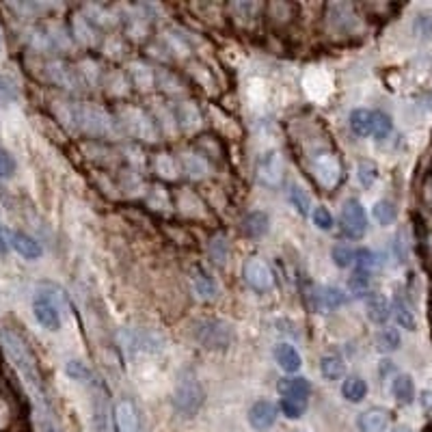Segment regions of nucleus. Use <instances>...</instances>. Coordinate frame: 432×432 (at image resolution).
<instances>
[{
    "label": "nucleus",
    "instance_id": "f257e3e1",
    "mask_svg": "<svg viewBox=\"0 0 432 432\" xmlns=\"http://www.w3.org/2000/svg\"><path fill=\"white\" fill-rule=\"evenodd\" d=\"M0 346H3L5 354L9 357L11 365L15 368V372L20 374L24 387H27V391L33 400L41 432H61V428L55 419V411H53V404H50L48 391L43 387L41 374L37 370V361L31 354V350L27 348V344H24L13 331H0Z\"/></svg>",
    "mask_w": 432,
    "mask_h": 432
},
{
    "label": "nucleus",
    "instance_id": "f03ea898",
    "mask_svg": "<svg viewBox=\"0 0 432 432\" xmlns=\"http://www.w3.org/2000/svg\"><path fill=\"white\" fill-rule=\"evenodd\" d=\"M203 400H206V391H203L197 376L195 374H182L180 380H177V385H175V391H173L175 411L180 415H184V417H193L201 409Z\"/></svg>",
    "mask_w": 432,
    "mask_h": 432
},
{
    "label": "nucleus",
    "instance_id": "7ed1b4c3",
    "mask_svg": "<svg viewBox=\"0 0 432 432\" xmlns=\"http://www.w3.org/2000/svg\"><path fill=\"white\" fill-rule=\"evenodd\" d=\"M195 337L206 350H227L232 346L234 331L227 322L218 318H208L195 324Z\"/></svg>",
    "mask_w": 432,
    "mask_h": 432
},
{
    "label": "nucleus",
    "instance_id": "20e7f679",
    "mask_svg": "<svg viewBox=\"0 0 432 432\" xmlns=\"http://www.w3.org/2000/svg\"><path fill=\"white\" fill-rule=\"evenodd\" d=\"M340 227L342 234L350 240H361L368 232V216L365 208L357 199H348L340 214Z\"/></svg>",
    "mask_w": 432,
    "mask_h": 432
},
{
    "label": "nucleus",
    "instance_id": "39448f33",
    "mask_svg": "<svg viewBox=\"0 0 432 432\" xmlns=\"http://www.w3.org/2000/svg\"><path fill=\"white\" fill-rule=\"evenodd\" d=\"M314 177L322 188H335L342 180V162L335 154H324L316 156L314 160Z\"/></svg>",
    "mask_w": 432,
    "mask_h": 432
},
{
    "label": "nucleus",
    "instance_id": "423d86ee",
    "mask_svg": "<svg viewBox=\"0 0 432 432\" xmlns=\"http://www.w3.org/2000/svg\"><path fill=\"white\" fill-rule=\"evenodd\" d=\"M242 274H244L246 286L253 288L256 292H268L274 286V274H272L270 266L264 260H260V258H251L244 264Z\"/></svg>",
    "mask_w": 432,
    "mask_h": 432
},
{
    "label": "nucleus",
    "instance_id": "0eeeda50",
    "mask_svg": "<svg viewBox=\"0 0 432 432\" xmlns=\"http://www.w3.org/2000/svg\"><path fill=\"white\" fill-rule=\"evenodd\" d=\"M33 316L46 331L55 333L61 328V312L57 307V302L43 292L35 294V298H33Z\"/></svg>",
    "mask_w": 432,
    "mask_h": 432
},
{
    "label": "nucleus",
    "instance_id": "6e6552de",
    "mask_svg": "<svg viewBox=\"0 0 432 432\" xmlns=\"http://www.w3.org/2000/svg\"><path fill=\"white\" fill-rule=\"evenodd\" d=\"M115 432H141V415L130 398H121L113 409Z\"/></svg>",
    "mask_w": 432,
    "mask_h": 432
},
{
    "label": "nucleus",
    "instance_id": "1a4fd4ad",
    "mask_svg": "<svg viewBox=\"0 0 432 432\" xmlns=\"http://www.w3.org/2000/svg\"><path fill=\"white\" fill-rule=\"evenodd\" d=\"M279 417V406L270 400H258L256 404L249 409V424L253 430L266 432L274 426Z\"/></svg>",
    "mask_w": 432,
    "mask_h": 432
},
{
    "label": "nucleus",
    "instance_id": "9d476101",
    "mask_svg": "<svg viewBox=\"0 0 432 432\" xmlns=\"http://www.w3.org/2000/svg\"><path fill=\"white\" fill-rule=\"evenodd\" d=\"M309 302H312V309L318 312V314H326V312H331V309H337L342 307V305L346 302V294L340 290V288H331V286H326V288H320L316 286L309 294Z\"/></svg>",
    "mask_w": 432,
    "mask_h": 432
},
{
    "label": "nucleus",
    "instance_id": "9b49d317",
    "mask_svg": "<svg viewBox=\"0 0 432 432\" xmlns=\"http://www.w3.org/2000/svg\"><path fill=\"white\" fill-rule=\"evenodd\" d=\"M258 175L262 184L270 186V188H277L281 184V177H284V165H281V158H279L277 151H266V154L260 158L258 162Z\"/></svg>",
    "mask_w": 432,
    "mask_h": 432
},
{
    "label": "nucleus",
    "instance_id": "f8f14e48",
    "mask_svg": "<svg viewBox=\"0 0 432 432\" xmlns=\"http://www.w3.org/2000/svg\"><path fill=\"white\" fill-rule=\"evenodd\" d=\"M76 119H78V125L87 132H93V134H102V132H109L111 128V119L102 113L99 109H93V106H83L76 111Z\"/></svg>",
    "mask_w": 432,
    "mask_h": 432
},
{
    "label": "nucleus",
    "instance_id": "ddd939ff",
    "mask_svg": "<svg viewBox=\"0 0 432 432\" xmlns=\"http://www.w3.org/2000/svg\"><path fill=\"white\" fill-rule=\"evenodd\" d=\"M11 249L24 260H39L43 256V246L27 232H11Z\"/></svg>",
    "mask_w": 432,
    "mask_h": 432
},
{
    "label": "nucleus",
    "instance_id": "4468645a",
    "mask_svg": "<svg viewBox=\"0 0 432 432\" xmlns=\"http://www.w3.org/2000/svg\"><path fill=\"white\" fill-rule=\"evenodd\" d=\"M365 314L374 324H387V320L391 318V302L385 294L372 292L365 298Z\"/></svg>",
    "mask_w": 432,
    "mask_h": 432
},
{
    "label": "nucleus",
    "instance_id": "2eb2a0df",
    "mask_svg": "<svg viewBox=\"0 0 432 432\" xmlns=\"http://www.w3.org/2000/svg\"><path fill=\"white\" fill-rule=\"evenodd\" d=\"M277 391L281 393V398L307 400L309 393H312V385L305 376H286L277 383Z\"/></svg>",
    "mask_w": 432,
    "mask_h": 432
},
{
    "label": "nucleus",
    "instance_id": "dca6fc26",
    "mask_svg": "<svg viewBox=\"0 0 432 432\" xmlns=\"http://www.w3.org/2000/svg\"><path fill=\"white\" fill-rule=\"evenodd\" d=\"M357 426L361 432H385L389 428V411L380 409V406H372V409L359 415Z\"/></svg>",
    "mask_w": 432,
    "mask_h": 432
},
{
    "label": "nucleus",
    "instance_id": "f3484780",
    "mask_svg": "<svg viewBox=\"0 0 432 432\" xmlns=\"http://www.w3.org/2000/svg\"><path fill=\"white\" fill-rule=\"evenodd\" d=\"M268 230H270V218L266 212L253 210L242 218V232L249 238H262L268 234Z\"/></svg>",
    "mask_w": 432,
    "mask_h": 432
},
{
    "label": "nucleus",
    "instance_id": "a211bd4d",
    "mask_svg": "<svg viewBox=\"0 0 432 432\" xmlns=\"http://www.w3.org/2000/svg\"><path fill=\"white\" fill-rule=\"evenodd\" d=\"M274 361H277L279 368H281L284 372H288V374L298 372L300 365H302L300 354H298V350L292 344H279L274 348Z\"/></svg>",
    "mask_w": 432,
    "mask_h": 432
},
{
    "label": "nucleus",
    "instance_id": "6ab92c4d",
    "mask_svg": "<svg viewBox=\"0 0 432 432\" xmlns=\"http://www.w3.org/2000/svg\"><path fill=\"white\" fill-rule=\"evenodd\" d=\"M348 123H350V130L357 137H372V130H374V111H368V109L352 111Z\"/></svg>",
    "mask_w": 432,
    "mask_h": 432
},
{
    "label": "nucleus",
    "instance_id": "aec40b11",
    "mask_svg": "<svg viewBox=\"0 0 432 432\" xmlns=\"http://www.w3.org/2000/svg\"><path fill=\"white\" fill-rule=\"evenodd\" d=\"M391 393L400 404H411L415 400V383L409 374H398L391 383Z\"/></svg>",
    "mask_w": 432,
    "mask_h": 432
},
{
    "label": "nucleus",
    "instance_id": "412c9836",
    "mask_svg": "<svg viewBox=\"0 0 432 432\" xmlns=\"http://www.w3.org/2000/svg\"><path fill=\"white\" fill-rule=\"evenodd\" d=\"M391 314L393 318L398 320V324L402 328H406V331H415L417 328V320H415V314L413 309L409 307V302H406L402 296H396L393 302H391Z\"/></svg>",
    "mask_w": 432,
    "mask_h": 432
},
{
    "label": "nucleus",
    "instance_id": "4be33fe9",
    "mask_svg": "<svg viewBox=\"0 0 432 432\" xmlns=\"http://www.w3.org/2000/svg\"><path fill=\"white\" fill-rule=\"evenodd\" d=\"M193 290L197 292V296L201 300H212L216 296V284H214V279L206 272V270H201L197 268L193 272Z\"/></svg>",
    "mask_w": 432,
    "mask_h": 432
},
{
    "label": "nucleus",
    "instance_id": "5701e85b",
    "mask_svg": "<svg viewBox=\"0 0 432 432\" xmlns=\"http://www.w3.org/2000/svg\"><path fill=\"white\" fill-rule=\"evenodd\" d=\"M342 396L352 404H359L368 396V383L361 376H348L342 385Z\"/></svg>",
    "mask_w": 432,
    "mask_h": 432
},
{
    "label": "nucleus",
    "instance_id": "b1692460",
    "mask_svg": "<svg viewBox=\"0 0 432 432\" xmlns=\"http://www.w3.org/2000/svg\"><path fill=\"white\" fill-rule=\"evenodd\" d=\"M370 284H372V272L354 268V272L348 279V290L354 296H365L370 292Z\"/></svg>",
    "mask_w": 432,
    "mask_h": 432
},
{
    "label": "nucleus",
    "instance_id": "393cba45",
    "mask_svg": "<svg viewBox=\"0 0 432 432\" xmlns=\"http://www.w3.org/2000/svg\"><path fill=\"white\" fill-rule=\"evenodd\" d=\"M376 346L380 352H393L400 348V333H398V328L393 326H385V328H380L378 335H376Z\"/></svg>",
    "mask_w": 432,
    "mask_h": 432
},
{
    "label": "nucleus",
    "instance_id": "a878e982",
    "mask_svg": "<svg viewBox=\"0 0 432 432\" xmlns=\"http://www.w3.org/2000/svg\"><path fill=\"white\" fill-rule=\"evenodd\" d=\"M372 214H374V218H376V223H378V225L387 227V225H391V223L396 221L398 210H396V206H393L391 201H387V199H380V201H376V203H374Z\"/></svg>",
    "mask_w": 432,
    "mask_h": 432
},
{
    "label": "nucleus",
    "instance_id": "bb28decb",
    "mask_svg": "<svg viewBox=\"0 0 432 432\" xmlns=\"http://www.w3.org/2000/svg\"><path fill=\"white\" fill-rule=\"evenodd\" d=\"M320 372L326 380H340L346 372V365L340 357H331L328 354V357H322L320 361Z\"/></svg>",
    "mask_w": 432,
    "mask_h": 432
},
{
    "label": "nucleus",
    "instance_id": "cd10ccee",
    "mask_svg": "<svg viewBox=\"0 0 432 432\" xmlns=\"http://www.w3.org/2000/svg\"><path fill=\"white\" fill-rule=\"evenodd\" d=\"M279 411H281L288 419H300L307 411V400H298V398H281L279 404Z\"/></svg>",
    "mask_w": 432,
    "mask_h": 432
},
{
    "label": "nucleus",
    "instance_id": "c85d7f7f",
    "mask_svg": "<svg viewBox=\"0 0 432 432\" xmlns=\"http://www.w3.org/2000/svg\"><path fill=\"white\" fill-rule=\"evenodd\" d=\"M393 130V123H391V117L383 111H374V130H372V137L383 141L391 134Z\"/></svg>",
    "mask_w": 432,
    "mask_h": 432
},
{
    "label": "nucleus",
    "instance_id": "c756f323",
    "mask_svg": "<svg viewBox=\"0 0 432 432\" xmlns=\"http://www.w3.org/2000/svg\"><path fill=\"white\" fill-rule=\"evenodd\" d=\"M331 258H333V262H335L337 268H350V266H354V258H357V251L346 246V244H337V246H333V251H331Z\"/></svg>",
    "mask_w": 432,
    "mask_h": 432
},
{
    "label": "nucleus",
    "instance_id": "7c9ffc66",
    "mask_svg": "<svg viewBox=\"0 0 432 432\" xmlns=\"http://www.w3.org/2000/svg\"><path fill=\"white\" fill-rule=\"evenodd\" d=\"M18 99V87L9 76L0 74V106H9Z\"/></svg>",
    "mask_w": 432,
    "mask_h": 432
},
{
    "label": "nucleus",
    "instance_id": "2f4dec72",
    "mask_svg": "<svg viewBox=\"0 0 432 432\" xmlns=\"http://www.w3.org/2000/svg\"><path fill=\"white\" fill-rule=\"evenodd\" d=\"M290 201H292V206L296 208V212H298L300 216H307V214H309L312 199H309V195L305 193L302 188L292 186V190H290Z\"/></svg>",
    "mask_w": 432,
    "mask_h": 432
},
{
    "label": "nucleus",
    "instance_id": "473e14b6",
    "mask_svg": "<svg viewBox=\"0 0 432 432\" xmlns=\"http://www.w3.org/2000/svg\"><path fill=\"white\" fill-rule=\"evenodd\" d=\"M18 171V162L9 149L0 147V180H9Z\"/></svg>",
    "mask_w": 432,
    "mask_h": 432
},
{
    "label": "nucleus",
    "instance_id": "72a5a7b5",
    "mask_svg": "<svg viewBox=\"0 0 432 432\" xmlns=\"http://www.w3.org/2000/svg\"><path fill=\"white\" fill-rule=\"evenodd\" d=\"M65 372L69 378L76 380V383H89V378H91V370L83 361H67Z\"/></svg>",
    "mask_w": 432,
    "mask_h": 432
},
{
    "label": "nucleus",
    "instance_id": "f704fd0d",
    "mask_svg": "<svg viewBox=\"0 0 432 432\" xmlns=\"http://www.w3.org/2000/svg\"><path fill=\"white\" fill-rule=\"evenodd\" d=\"M378 260H376V253L370 251V249H357V258H354V266L359 270H368L372 272L376 268Z\"/></svg>",
    "mask_w": 432,
    "mask_h": 432
},
{
    "label": "nucleus",
    "instance_id": "c9c22d12",
    "mask_svg": "<svg viewBox=\"0 0 432 432\" xmlns=\"http://www.w3.org/2000/svg\"><path fill=\"white\" fill-rule=\"evenodd\" d=\"M210 256H212V260H214L218 266H223V264L227 262V256H230V246H227V242H225L221 236L210 242Z\"/></svg>",
    "mask_w": 432,
    "mask_h": 432
},
{
    "label": "nucleus",
    "instance_id": "e433bc0d",
    "mask_svg": "<svg viewBox=\"0 0 432 432\" xmlns=\"http://www.w3.org/2000/svg\"><path fill=\"white\" fill-rule=\"evenodd\" d=\"M312 221H314V225L318 227V230H322V232L331 230V227H333V214L328 212L326 208H322V206H318L312 212Z\"/></svg>",
    "mask_w": 432,
    "mask_h": 432
},
{
    "label": "nucleus",
    "instance_id": "4c0bfd02",
    "mask_svg": "<svg viewBox=\"0 0 432 432\" xmlns=\"http://www.w3.org/2000/svg\"><path fill=\"white\" fill-rule=\"evenodd\" d=\"M376 177H378V169H376L374 162H368V160H365V162L359 165V182H361L365 188L376 182Z\"/></svg>",
    "mask_w": 432,
    "mask_h": 432
},
{
    "label": "nucleus",
    "instance_id": "58836bf2",
    "mask_svg": "<svg viewBox=\"0 0 432 432\" xmlns=\"http://www.w3.org/2000/svg\"><path fill=\"white\" fill-rule=\"evenodd\" d=\"M415 33L424 39L432 37V13H421L415 20Z\"/></svg>",
    "mask_w": 432,
    "mask_h": 432
},
{
    "label": "nucleus",
    "instance_id": "ea45409f",
    "mask_svg": "<svg viewBox=\"0 0 432 432\" xmlns=\"http://www.w3.org/2000/svg\"><path fill=\"white\" fill-rule=\"evenodd\" d=\"M11 251V232L5 225H0V256H7Z\"/></svg>",
    "mask_w": 432,
    "mask_h": 432
},
{
    "label": "nucleus",
    "instance_id": "a19ab883",
    "mask_svg": "<svg viewBox=\"0 0 432 432\" xmlns=\"http://www.w3.org/2000/svg\"><path fill=\"white\" fill-rule=\"evenodd\" d=\"M419 402H421V409L426 413H432V391H421L419 393Z\"/></svg>",
    "mask_w": 432,
    "mask_h": 432
}]
</instances>
